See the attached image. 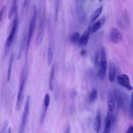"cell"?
Masks as SVG:
<instances>
[{
	"instance_id": "obj_1",
	"label": "cell",
	"mask_w": 133,
	"mask_h": 133,
	"mask_svg": "<svg viewBox=\"0 0 133 133\" xmlns=\"http://www.w3.org/2000/svg\"><path fill=\"white\" fill-rule=\"evenodd\" d=\"M36 8L34 7V12L32 16V17L31 18L29 28V32L27 36V41H26V44L25 47V65H27L28 63V52H29V48L30 44L31 42V40L33 34V32L34 31V29L35 28L36 26Z\"/></svg>"
},
{
	"instance_id": "obj_2",
	"label": "cell",
	"mask_w": 133,
	"mask_h": 133,
	"mask_svg": "<svg viewBox=\"0 0 133 133\" xmlns=\"http://www.w3.org/2000/svg\"><path fill=\"white\" fill-rule=\"evenodd\" d=\"M25 69L24 68L22 71L21 73V79L20 81V84L19 85L18 96H17V100L16 104L15 109L17 111H19L21 108L22 104L24 99V89L25 84Z\"/></svg>"
},
{
	"instance_id": "obj_3",
	"label": "cell",
	"mask_w": 133,
	"mask_h": 133,
	"mask_svg": "<svg viewBox=\"0 0 133 133\" xmlns=\"http://www.w3.org/2000/svg\"><path fill=\"white\" fill-rule=\"evenodd\" d=\"M31 102V96L30 95H28L26 97L24 109L22 113V116L21 118V122L20 123L19 133H24V130L25 128L28 117L30 111V105Z\"/></svg>"
},
{
	"instance_id": "obj_4",
	"label": "cell",
	"mask_w": 133,
	"mask_h": 133,
	"mask_svg": "<svg viewBox=\"0 0 133 133\" xmlns=\"http://www.w3.org/2000/svg\"><path fill=\"white\" fill-rule=\"evenodd\" d=\"M107 61L106 51L104 47H102L100 51V62L99 64V71L98 72V77L101 80L104 79L105 77L106 71H107Z\"/></svg>"
},
{
	"instance_id": "obj_5",
	"label": "cell",
	"mask_w": 133,
	"mask_h": 133,
	"mask_svg": "<svg viewBox=\"0 0 133 133\" xmlns=\"http://www.w3.org/2000/svg\"><path fill=\"white\" fill-rule=\"evenodd\" d=\"M17 15H16L13 20L12 25L11 27V30L10 34L7 37L5 43V56L7 55L9 51V49L10 48V47L11 46L14 40V36H15V34L16 30V27L17 26Z\"/></svg>"
},
{
	"instance_id": "obj_6",
	"label": "cell",
	"mask_w": 133,
	"mask_h": 133,
	"mask_svg": "<svg viewBox=\"0 0 133 133\" xmlns=\"http://www.w3.org/2000/svg\"><path fill=\"white\" fill-rule=\"evenodd\" d=\"M117 83L121 86L127 88L129 90H133V87L130 85L129 78L126 74H120L117 78Z\"/></svg>"
},
{
	"instance_id": "obj_7",
	"label": "cell",
	"mask_w": 133,
	"mask_h": 133,
	"mask_svg": "<svg viewBox=\"0 0 133 133\" xmlns=\"http://www.w3.org/2000/svg\"><path fill=\"white\" fill-rule=\"evenodd\" d=\"M110 39L111 42L115 44H117L122 41V36L117 28H113L112 29L110 33Z\"/></svg>"
},
{
	"instance_id": "obj_8",
	"label": "cell",
	"mask_w": 133,
	"mask_h": 133,
	"mask_svg": "<svg viewBox=\"0 0 133 133\" xmlns=\"http://www.w3.org/2000/svg\"><path fill=\"white\" fill-rule=\"evenodd\" d=\"M50 96L48 94H46L44 96V101H43V111L41 113V117H40L41 123H42L44 121L45 114L46 113L48 106L50 104Z\"/></svg>"
},
{
	"instance_id": "obj_9",
	"label": "cell",
	"mask_w": 133,
	"mask_h": 133,
	"mask_svg": "<svg viewBox=\"0 0 133 133\" xmlns=\"http://www.w3.org/2000/svg\"><path fill=\"white\" fill-rule=\"evenodd\" d=\"M44 34V22L43 20H41L39 23L36 41V43L37 46H39L41 44L43 41Z\"/></svg>"
},
{
	"instance_id": "obj_10",
	"label": "cell",
	"mask_w": 133,
	"mask_h": 133,
	"mask_svg": "<svg viewBox=\"0 0 133 133\" xmlns=\"http://www.w3.org/2000/svg\"><path fill=\"white\" fill-rule=\"evenodd\" d=\"M101 116L100 112L97 110L96 113L95 118L94 121V130L96 133H99L101 129Z\"/></svg>"
},
{
	"instance_id": "obj_11",
	"label": "cell",
	"mask_w": 133,
	"mask_h": 133,
	"mask_svg": "<svg viewBox=\"0 0 133 133\" xmlns=\"http://www.w3.org/2000/svg\"><path fill=\"white\" fill-rule=\"evenodd\" d=\"M114 110V101L112 96L110 95L108 97V111L107 116L112 118Z\"/></svg>"
},
{
	"instance_id": "obj_12",
	"label": "cell",
	"mask_w": 133,
	"mask_h": 133,
	"mask_svg": "<svg viewBox=\"0 0 133 133\" xmlns=\"http://www.w3.org/2000/svg\"><path fill=\"white\" fill-rule=\"evenodd\" d=\"M90 29H88L86 30L83 33V35L80 37L79 40L78 41V44L81 46H85L87 44L90 35Z\"/></svg>"
},
{
	"instance_id": "obj_13",
	"label": "cell",
	"mask_w": 133,
	"mask_h": 133,
	"mask_svg": "<svg viewBox=\"0 0 133 133\" xmlns=\"http://www.w3.org/2000/svg\"><path fill=\"white\" fill-rule=\"evenodd\" d=\"M115 98L116 100L118 106L120 108H123L124 105V97L122 93L118 91L115 92Z\"/></svg>"
},
{
	"instance_id": "obj_14",
	"label": "cell",
	"mask_w": 133,
	"mask_h": 133,
	"mask_svg": "<svg viewBox=\"0 0 133 133\" xmlns=\"http://www.w3.org/2000/svg\"><path fill=\"white\" fill-rule=\"evenodd\" d=\"M54 78H55V66L54 65H52L51 68L49 78V87L50 90L51 91H52L54 89Z\"/></svg>"
},
{
	"instance_id": "obj_15",
	"label": "cell",
	"mask_w": 133,
	"mask_h": 133,
	"mask_svg": "<svg viewBox=\"0 0 133 133\" xmlns=\"http://www.w3.org/2000/svg\"><path fill=\"white\" fill-rule=\"evenodd\" d=\"M102 11V7L100 6L98 8H97L96 10L93 13L91 17L90 18V23H92L99 17V16L101 15Z\"/></svg>"
},
{
	"instance_id": "obj_16",
	"label": "cell",
	"mask_w": 133,
	"mask_h": 133,
	"mask_svg": "<svg viewBox=\"0 0 133 133\" xmlns=\"http://www.w3.org/2000/svg\"><path fill=\"white\" fill-rule=\"evenodd\" d=\"M109 80L110 82H113L116 75V69L113 65L110 66L109 71Z\"/></svg>"
},
{
	"instance_id": "obj_17",
	"label": "cell",
	"mask_w": 133,
	"mask_h": 133,
	"mask_svg": "<svg viewBox=\"0 0 133 133\" xmlns=\"http://www.w3.org/2000/svg\"><path fill=\"white\" fill-rule=\"evenodd\" d=\"M53 56H54V52H53V48L50 45L48 47V50H47V64L48 65H50L53 59Z\"/></svg>"
},
{
	"instance_id": "obj_18",
	"label": "cell",
	"mask_w": 133,
	"mask_h": 133,
	"mask_svg": "<svg viewBox=\"0 0 133 133\" xmlns=\"http://www.w3.org/2000/svg\"><path fill=\"white\" fill-rule=\"evenodd\" d=\"M111 119H112V118H110L107 116L106 117L103 133H110L111 125Z\"/></svg>"
},
{
	"instance_id": "obj_19",
	"label": "cell",
	"mask_w": 133,
	"mask_h": 133,
	"mask_svg": "<svg viewBox=\"0 0 133 133\" xmlns=\"http://www.w3.org/2000/svg\"><path fill=\"white\" fill-rule=\"evenodd\" d=\"M16 2L17 0H14L12 5L10 7L9 11L8 12V18L9 19V20H11L12 16L14 15V13L15 12V11L16 10Z\"/></svg>"
},
{
	"instance_id": "obj_20",
	"label": "cell",
	"mask_w": 133,
	"mask_h": 133,
	"mask_svg": "<svg viewBox=\"0 0 133 133\" xmlns=\"http://www.w3.org/2000/svg\"><path fill=\"white\" fill-rule=\"evenodd\" d=\"M98 96L97 91L96 89H93L89 94L88 96V101L90 102H94L97 99Z\"/></svg>"
},
{
	"instance_id": "obj_21",
	"label": "cell",
	"mask_w": 133,
	"mask_h": 133,
	"mask_svg": "<svg viewBox=\"0 0 133 133\" xmlns=\"http://www.w3.org/2000/svg\"><path fill=\"white\" fill-rule=\"evenodd\" d=\"M24 43H25V37H23L21 42L20 43V46H19V51H18V54L17 56V59L19 60L21 57L22 56V53L24 47Z\"/></svg>"
},
{
	"instance_id": "obj_22",
	"label": "cell",
	"mask_w": 133,
	"mask_h": 133,
	"mask_svg": "<svg viewBox=\"0 0 133 133\" xmlns=\"http://www.w3.org/2000/svg\"><path fill=\"white\" fill-rule=\"evenodd\" d=\"M103 23L102 22V21L101 20H99L98 21H97L96 22H95L94 25L92 26L90 30L91 32L92 33H95L96 32H97L98 30H99V29L101 28V26L102 25Z\"/></svg>"
},
{
	"instance_id": "obj_23",
	"label": "cell",
	"mask_w": 133,
	"mask_h": 133,
	"mask_svg": "<svg viewBox=\"0 0 133 133\" xmlns=\"http://www.w3.org/2000/svg\"><path fill=\"white\" fill-rule=\"evenodd\" d=\"M80 34L78 32H75L74 33H73L71 36V42L73 43H78L79 38H80Z\"/></svg>"
},
{
	"instance_id": "obj_24",
	"label": "cell",
	"mask_w": 133,
	"mask_h": 133,
	"mask_svg": "<svg viewBox=\"0 0 133 133\" xmlns=\"http://www.w3.org/2000/svg\"><path fill=\"white\" fill-rule=\"evenodd\" d=\"M12 60H13V56H11L10 59L9 63L8 65V71H7V81L8 82L10 79V73H11V67L12 64Z\"/></svg>"
},
{
	"instance_id": "obj_25",
	"label": "cell",
	"mask_w": 133,
	"mask_h": 133,
	"mask_svg": "<svg viewBox=\"0 0 133 133\" xmlns=\"http://www.w3.org/2000/svg\"><path fill=\"white\" fill-rule=\"evenodd\" d=\"M100 59V54L99 52H97L95 57V63L96 65H99Z\"/></svg>"
},
{
	"instance_id": "obj_26",
	"label": "cell",
	"mask_w": 133,
	"mask_h": 133,
	"mask_svg": "<svg viewBox=\"0 0 133 133\" xmlns=\"http://www.w3.org/2000/svg\"><path fill=\"white\" fill-rule=\"evenodd\" d=\"M55 20H57L58 18V11L59 6V0H55Z\"/></svg>"
},
{
	"instance_id": "obj_27",
	"label": "cell",
	"mask_w": 133,
	"mask_h": 133,
	"mask_svg": "<svg viewBox=\"0 0 133 133\" xmlns=\"http://www.w3.org/2000/svg\"><path fill=\"white\" fill-rule=\"evenodd\" d=\"M130 109L132 113V115L133 116V91L131 93V100H130Z\"/></svg>"
},
{
	"instance_id": "obj_28",
	"label": "cell",
	"mask_w": 133,
	"mask_h": 133,
	"mask_svg": "<svg viewBox=\"0 0 133 133\" xmlns=\"http://www.w3.org/2000/svg\"><path fill=\"white\" fill-rule=\"evenodd\" d=\"M5 6H3L0 10V22L2 19L3 16V14L4 13V11H5Z\"/></svg>"
},
{
	"instance_id": "obj_29",
	"label": "cell",
	"mask_w": 133,
	"mask_h": 133,
	"mask_svg": "<svg viewBox=\"0 0 133 133\" xmlns=\"http://www.w3.org/2000/svg\"><path fill=\"white\" fill-rule=\"evenodd\" d=\"M126 133H133V126H130L128 128V129L126 131Z\"/></svg>"
},
{
	"instance_id": "obj_30",
	"label": "cell",
	"mask_w": 133,
	"mask_h": 133,
	"mask_svg": "<svg viewBox=\"0 0 133 133\" xmlns=\"http://www.w3.org/2000/svg\"><path fill=\"white\" fill-rule=\"evenodd\" d=\"M64 133H70V126L69 125H68L65 130H64Z\"/></svg>"
},
{
	"instance_id": "obj_31",
	"label": "cell",
	"mask_w": 133,
	"mask_h": 133,
	"mask_svg": "<svg viewBox=\"0 0 133 133\" xmlns=\"http://www.w3.org/2000/svg\"><path fill=\"white\" fill-rule=\"evenodd\" d=\"M29 1L30 0H24V3H23V6L24 8L27 7V6L29 5Z\"/></svg>"
},
{
	"instance_id": "obj_32",
	"label": "cell",
	"mask_w": 133,
	"mask_h": 133,
	"mask_svg": "<svg viewBox=\"0 0 133 133\" xmlns=\"http://www.w3.org/2000/svg\"><path fill=\"white\" fill-rule=\"evenodd\" d=\"M86 51H85L84 49H82V50L81 51V52H80L81 55L82 56H85V55H86Z\"/></svg>"
},
{
	"instance_id": "obj_33",
	"label": "cell",
	"mask_w": 133,
	"mask_h": 133,
	"mask_svg": "<svg viewBox=\"0 0 133 133\" xmlns=\"http://www.w3.org/2000/svg\"><path fill=\"white\" fill-rule=\"evenodd\" d=\"M103 0H99V2H102Z\"/></svg>"
}]
</instances>
